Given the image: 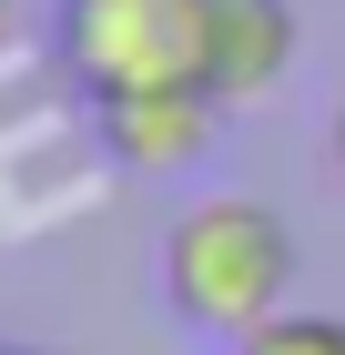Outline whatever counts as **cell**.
I'll list each match as a JSON object with an SVG mask.
<instances>
[{"label":"cell","instance_id":"cell-1","mask_svg":"<svg viewBox=\"0 0 345 355\" xmlns=\"http://www.w3.org/2000/svg\"><path fill=\"white\" fill-rule=\"evenodd\" d=\"M294 295V234L254 193H203L162 223V304L193 335H254Z\"/></svg>","mask_w":345,"mask_h":355},{"label":"cell","instance_id":"cell-2","mask_svg":"<svg viewBox=\"0 0 345 355\" xmlns=\"http://www.w3.org/2000/svg\"><path fill=\"white\" fill-rule=\"evenodd\" d=\"M51 51L71 61V82L102 102V92L133 82H203L193 51H203V0H61Z\"/></svg>","mask_w":345,"mask_h":355},{"label":"cell","instance_id":"cell-3","mask_svg":"<svg viewBox=\"0 0 345 355\" xmlns=\"http://www.w3.org/2000/svg\"><path fill=\"white\" fill-rule=\"evenodd\" d=\"M224 132V102L203 82H133V92H102L92 102V142H102V163L142 173V183H173L193 173Z\"/></svg>","mask_w":345,"mask_h":355},{"label":"cell","instance_id":"cell-4","mask_svg":"<svg viewBox=\"0 0 345 355\" xmlns=\"http://www.w3.org/2000/svg\"><path fill=\"white\" fill-rule=\"evenodd\" d=\"M193 71H203V92L224 112L264 102L294 71V0H203V51H193Z\"/></svg>","mask_w":345,"mask_h":355},{"label":"cell","instance_id":"cell-5","mask_svg":"<svg viewBox=\"0 0 345 355\" xmlns=\"http://www.w3.org/2000/svg\"><path fill=\"white\" fill-rule=\"evenodd\" d=\"M234 355H345V315H315V304H285L254 335H234Z\"/></svg>","mask_w":345,"mask_h":355},{"label":"cell","instance_id":"cell-6","mask_svg":"<svg viewBox=\"0 0 345 355\" xmlns=\"http://www.w3.org/2000/svg\"><path fill=\"white\" fill-rule=\"evenodd\" d=\"M325 142H335V163H345V82H335V112H325Z\"/></svg>","mask_w":345,"mask_h":355},{"label":"cell","instance_id":"cell-7","mask_svg":"<svg viewBox=\"0 0 345 355\" xmlns=\"http://www.w3.org/2000/svg\"><path fill=\"white\" fill-rule=\"evenodd\" d=\"M10 21H21V0H0V51H10Z\"/></svg>","mask_w":345,"mask_h":355},{"label":"cell","instance_id":"cell-8","mask_svg":"<svg viewBox=\"0 0 345 355\" xmlns=\"http://www.w3.org/2000/svg\"><path fill=\"white\" fill-rule=\"evenodd\" d=\"M0 223H10V183H0Z\"/></svg>","mask_w":345,"mask_h":355}]
</instances>
